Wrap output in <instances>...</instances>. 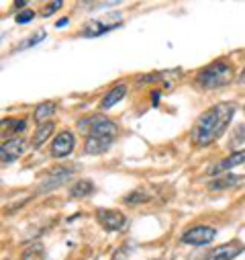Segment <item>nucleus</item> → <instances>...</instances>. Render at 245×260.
I'll use <instances>...</instances> for the list:
<instances>
[{"mask_svg": "<svg viewBox=\"0 0 245 260\" xmlns=\"http://www.w3.org/2000/svg\"><path fill=\"white\" fill-rule=\"evenodd\" d=\"M235 115V105L233 103H219L215 107H211L205 115L198 117V121L192 127V142L198 148H207L213 142H217L225 129L229 127L231 119Z\"/></svg>", "mask_w": 245, "mask_h": 260, "instance_id": "nucleus-1", "label": "nucleus"}, {"mask_svg": "<svg viewBox=\"0 0 245 260\" xmlns=\"http://www.w3.org/2000/svg\"><path fill=\"white\" fill-rule=\"evenodd\" d=\"M235 78V70L229 61L225 59H219V61H213L205 70L198 72V84L202 88H209V90H215V88H223L227 84H231Z\"/></svg>", "mask_w": 245, "mask_h": 260, "instance_id": "nucleus-2", "label": "nucleus"}, {"mask_svg": "<svg viewBox=\"0 0 245 260\" xmlns=\"http://www.w3.org/2000/svg\"><path fill=\"white\" fill-rule=\"evenodd\" d=\"M217 236V230L211 228V225H194L190 228L188 232H184L180 242L182 244H188V246H207L215 240Z\"/></svg>", "mask_w": 245, "mask_h": 260, "instance_id": "nucleus-3", "label": "nucleus"}, {"mask_svg": "<svg viewBox=\"0 0 245 260\" xmlns=\"http://www.w3.org/2000/svg\"><path fill=\"white\" fill-rule=\"evenodd\" d=\"M96 219L106 232H120L127 225V215L116 209H98Z\"/></svg>", "mask_w": 245, "mask_h": 260, "instance_id": "nucleus-4", "label": "nucleus"}, {"mask_svg": "<svg viewBox=\"0 0 245 260\" xmlns=\"http://www.w3.org/2000/svg\"><path fill=\"white\" fill-rule=\"evenodd\" d=\"M25 140L21 138H9L0 144V162H15L25 154Z\"/></svg>", "mask_w": 245, "mask_h": 260, "instance_id": "nucleus-5", "label": "nucleus"}, {"mask_svg": "<svg viewBox=\"0 0 245 260\" xmlns=\"http://www.w3.org/2000/svg\"><path fill=\"white\" fill-rule=\"evenodd\" d=\"M243 250H245L243 242L233 240V242H227V244H223V246L211 250L209 256H207V260H233V258H237Z\"/></svg>", "mask_w": 245, "mask_h": 260, "instance_id": "nucleus-6", "label": "nucleus"}, {"mask_svg": "<svg viewBox=\"0 0 245 260\" xmlns=\"http://www.w3.org/2000/svg\"><path fill=\"white\" fill-rule=\"evenodd\" d=\"M74 146H76L74 134L72 132H61V134H57V138L51 144V154L55 158H66L68 154H72Z\"/></svg>", "mask_w": 245, "mask_h": 260, "instance_id": "nucleus-7", "label": "nucleus"}, {"mask_svg": "<svg viewBox=\"0 0 245 260\" xmlns=\"http://www.w3.org/2000/svg\"><path fill=\"white\" fill-rule=\"evenodd\" d=\"M241 164H245V150L233 152L229 158H225V160H221L219 164H215V166L211 168V176H217L219 172L231 170V168H235V166H241Z\"/></svg>", "mask_w": 245, "mask_h": 260, "instance_id": "nucleus-8", "label": "nucleus"}, {"mask_svg": "<svg viewBox=\"0 0 245 260\" xmlns=\"http://www.w3.org/2000/svg\"><path fill=\"white\" fill-rule=\"evenodd\" d=\"M112 140H114V138H108V136H92V134H90L88 140H86V152L92 154V156L104 154V152L110 148Z\"/></svg>", "mask_w": 245, "mask_h": 260, "instance_id": "nucleus-9", "label": "nucleus"}, {"mask_svg": "<svg viewBox=\"0 0 245 260\" xmlns=\"http://www.w3.org/2000/svg\"><path fill=\"white\" fill-rule=\"evenodd\" d=\"M118 27H120V23L92 21L90 25H86V27H84L82 35H84V37H100V35H104V33H110V31H114V29H118Z\"/></svg>", "mask_w": 245, "mask_h": 260, "instance_id": "nucleus-10", "label": "nucleus"}, {"mask_svg": "<svg viewBox=\"0 0 245 260\" xmlns=\"http://www.w3.org/2000/svg\"><path fill=\"white\" fill-rule=\"evenodd\" d=\"M125 94H127V86L125 84H118V86H114L112 90H108L106 92V96L102 99V103H100V109H110V107H114L118 101H123L125 99Z\"/></svg>", "mask_w": 245, "mask_h": 260, "instance_id": "nucleus-11", "label": "nucleus"}, {"mask_svg": "<svg viewBox=\"0 0 245 260\" xmlns=\"http://www.w3.org/2000/svg\"><path fill=\"white\" fill-rule=\"evenodd\" d=\"M27 129V119H5L0 121V134L3 136H13V134H21Z\"/></svg>", "mask_w": 245, "mask_h": 260, "instance_id": "nucleus-12", "label": "nucleus"}, {"mask_svg": "<svg viewBox=\"0 0 245 260\" xmlns=\"http://www.w3.org/2000/svg\"><path fill=\"white\" fill-rule=\"evenodd\" d=\"M53 129H55V125L49 121V123H41L39 125V129L35 132V136H33V140H31V146L37 150V148H41L47 140H49V136L53 134Z\"/></svg>", "mask_w": 245, "mask_h": 260, "instance_id": "nucleus-13", "label": "nucleus"}, {"mask_svg": "<svg viewBox=\"0 0 245 260\" xmlns=\"http://www.w3.org/2000/svg\"><path fill=\"white\" fill-rule=\"evenodd\" d=\"M239 182H243V176H233V174H229V176H221V178L213 180V182L209 184V188H211V190H225V188H231V186H235V184H239Z\"/></svg>", "mask_w": 245, "mask_h": 260, "instance_id": "nucleus-14", "label": "nucleus"}, {"mask_svg": "<svg viewBox=\"0 0 245 260\" xmlns=\"http://www.w3.org/2000/svg\"><path fill=\"white\" fill-rule=\"evenodd\" d=\"M94 190V184L90 182V180H78V182H74V186L70 188V197L72 199H82V197H86V194H90Z\"/></svg>", "mask_w": 245, "mask_h": 260, "instance_id": "nucleus-15", "label": "nucleus"}, {"mask_svg": "<svg viewBox=\"0 0 245 260\" xmlns=\"http://www.w3.org/2000/svg\"><path fill=\"white\" fill-rule=\"evenodd\" d=\"M55 111H57V105L53 103V101H47V103H41L37 109H35V121L41 125L45 119H49V117H53L55 115Z\"/></svg>", "mask_w": 245, "mask_h": 260, "instance_id": "nucleus-16", "label": "nucleus"}, {"mask_svg": "<svg viewBox=\"0 0 245 260\" xmlns=\"http://www.w3.org/2000/svg\"><path fill=\"white\" fill-rule=\"evenodd\" d=\"M21 260H43V246H41V244L29 246V248L23 252Z\"/></svg>", "mask_w": 245, "mask_h": 260, "instance_id": "nucleus-17", "label": "nucleus"}, {"mask_svg": "<svg viewBox=\"0 0 245 260\" xmlns=\"http://www.w3.org/2000/svg\"><path fill=\"white\" fill-rule=\"evenodd\" d=\"M45 39V33L43 31H39V33H35L33 37H29L27 41H23L21 45H19V49H27V47H33L35 43H39V41H43Z\"/></svg>", "mask_w": 245, "mask_h": 260, "instance_id": "nucleus-18", "label": "nucleus"}, {"mask_svg": "<svg viewBox=\"0 0 245 260\" xmlns=\"http://www.w3.org/2000/svg\"><path fill=\"white\" fill-rule=\"evenodd\" d=\"M147 201V194L145 192H139V190H135V192H131V194H127L125 197V203H145Z\"/></svg>", "mask_w": 245, "mask_h": 260, "instance_id": "nucleus-19", "label": "nucleus"}, {"mask_svg": "<svg viewBox=\"0 0 245 260\" xmlns=\"http://www.w3.org/2000/svg\"><path fill=\"white\" fill-rule=\"evenodd\" d=\"M61 5H64V3H61V0H55V3H49V5H47L43 11H41V15H43V17H51L55 11H59V9H61Z\"/></svg>", "mask_w": 245, "mask_h": 260, "instance_id": "nucleus-20", "label": "nucleus"}, {"mask_svg": "<svg viewBox=\"0 0 245 260\" xmlns=\"http://www.w3.org/2000/svg\"><path fill=\"white\" fill-rule=\"evenodd\" d=\"M33 19H35V13H33V11H29V9H27V11H23V13H19V15L15 17V21H17L19 25H23V23H31Z\"/></svg>", "mask_w": 245, "mask_h": 260, "instance_id": "nucleus-21", "label": "nucleus"}, {"mask_svg": "<svg viewBox=\"0 0 245 260\" xmlns=\"http://www.w3.org/2000/svg\"><path fill=\"white\" fill-rule=\"evenodd\" d=\"M241 142H245V125H237V132H235V136L231 140V146H237Z\"/></svg>", "mask_w": 245, "mask_h": 260, "instance_id": "nucleus-22", "label": "nucleus"}, {"mask_svg": "<svg viewBox=\"0 0 245 260\" xmlns=\"http://www.w3.org/2000/svg\"><path fill=\"white\" fill-rule=\"evenodd\" d=\"M15 7H17V9H23V7H27V3H25V0H17Z\"/></svg>", "mask_w": 245, "mask_h": 260, "instance_id": "nucleus-23", "label": "nucleus"}, {"mask_svg": "<svg viewBox=\"0 0 245 260\" xmlns=\"http://www.w3.org/2000/svg\"><path fill=\"white\" fill-rule=\"evenodd\" d=\"M68 25V19H59L57 21V27H66Z\"/></svg>", "mask_w": 245, "mask_h": 260, "instance_id": "nucleus-24", "label": "nucleus"}, {"mask_svg": "<svg viewBox=\"0 0 245 260\" xmlns=\"http://www.w3.org/2000/svg\"><path fill=\"white\" fill-rule=\"evenodd\" d=\"M239 82H241V84H245V68H243V70H241V74H239Z\"/></svg>", "mask_w": 245, "mask_h": 260, "instance_id": "nucleus-25", "label": "nucleus"}, {"mask_svg": "<svg viewBox=\"0 0 245 260\" xmlns=\"http://www.w3.org/2000/svg\"><path fill=\"white\" fill-rule=\"evenodd\" d=\"M243 113H245V109H243Z\"/></svg>", "mask_w": 245, "mask_h": 260, "instance_id": "nucleus-26", "label": "nucleus"}]
</instances>
